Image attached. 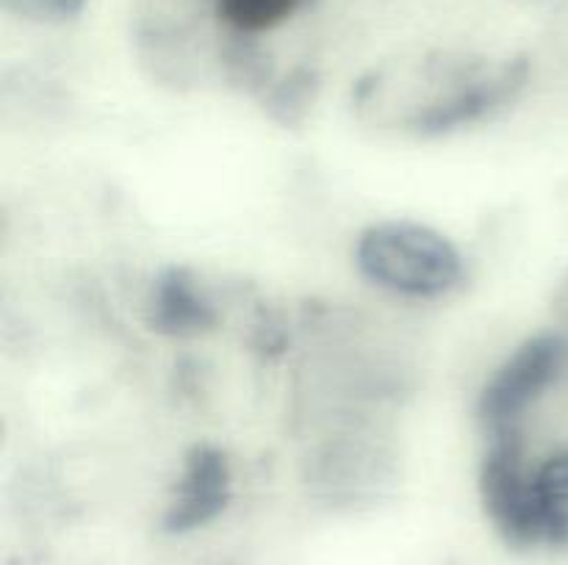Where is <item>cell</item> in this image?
Here are the masks:
<instances>
[{
  "label": "cell",
  "mask_w": 568,
  "mask_h": 565,
  "mask_svg": "<svg viewBox=\"0 0 568 565\" xmlns=\"http://www.w3.org/2000/svg\"><path fill=\"white\" fill-rule=\"evenodd\" d=\"M355 264L366 280L410 299L447 297L466 277L460 249L442 230L410 219L366 227L355 244Z\"/></svg>",
  "instance_id": "obj_1"
},
{
  "label": "cell",
  "mask_w": 568,
  "mask_h": 565,
  "mask_svg": "<svg viewBox=\"0 0 568 565\" xmlns=\"http://www.w3.org/2000/svg\"><path fill=\"white\" fill-rule=\"evenodd\" d=\"M442 92L405 116V131L422 138L444 136L458 127L475 125L503 111L525 92L530 81V61L525 55L491 64L483 59L433 61Z\"/></svg>",
  "instance_id": "obj_2"
},
{
  "label": "cell",
  "mask_w": 568,
  "mask_h": 565,
  "mask_svg": "<svg viewBox=\"0 0 568 565\" xmlns=\"http://www.w3.org/2000/svg\"><path fill=\"white\" fill-rule=\"evenodd\" d=\"M480 499L488 521L508 546H544L536 471L527 469L519 430L488 435V449L480 463Z\"/></svg>",
  "instance_id": "obj_3"
},
{
  "label": "cell",
  "mask_w": 568,
  "mask_h": 565,
  "mask_svg": "<svg viewBox=\"0 0 568 565\" xmlns=\"http://www.w3.org/2000/svg\"><path fill=\"white\" fill-rule=\"evenodd\" d=\"M568 366V341L558 332L527 338L483 386L477 399V419L494 432L519 430L527 410L560 380Z\"/></svg>",
  "instance_id": "obj_4"
},
{
  "label": "cell",
  "mask_w": 568,
  "mask_h": 565,
  "mask_svg": "<svg viewBox=\"0 0 568 565\" xmlns=\"http://www.w3.org/2000/svg\"><path fill=\"white\" fill-rule=\"evenodd\" d=\"M233 499L231 460L214 443H197L183 458L181 476L161 515V530L170 535H186L211 524L227 510Z\"/></svg>",
  "instance_id": "obj_5"
},
{
  "label": "cell",
  "mask_w": 568,
  "mask_h": 565,
  "mask_svg": "<svg viewBox=\"0 0 568 565\" xmlns=\"http://www.w3.org/2000/svg\"><path fill=\"white\" fill-rule=\"evenodd\" d=\"M144 321L159 336L194 338L214 330L220 314L186 266H166L150 286Z\"/></svg>",
  "instance_id": "obj_6"
},
{
  "label": "cell",
  "mask_w": 568,
  "mask_h": 565,
  "mask_svg": "<svg viewBox=\"0 0 568 565\" xmlns=\"http://www.w3.org/2000/svg\"><path fill=\"white\" fill-rule=\"evenodd\" d=\"M538 518H541L544 546H568V449L552 454L536 469Z\"/></svg>",
  "instance_id": "obj_7"
},
{
  "label": "cell",
  "mask_w": 568,
  "mask_h": 565,
  "mask_svg": "<svg viewBox=\"0 0 568 565\" xmlns=\"http://www.w3.org/2000/svg\"><path fill=\"white\" fill-rule=\"evenodd\" d=\"M214 14L233 37L255 39L292 20L311 0H211Z\"/></svg>",
  "instance_id": "obj_8"
},
{
  "label": "cell",
  "mask_w": 568,
  "mask_h": 565,
  "mask_svg": "<svg viewBox=\"0 0 568 565\" xmlns=\"http://www.w3.org/2000/svg\"><path fill=\"white\" fill-rule=\"evenodd\" d=\"M316 92H320V78H316V72L308 70V66H300L286 81L275 83L264 94V109L281 125L297 127L308 116Z\"/></svg>",
  "instance_id": "obj_9"
},
{
  "label": "cell",
  "mask_w": 568,
  "mask_h": 565,
  "mask_svg": "<svg viewBox=\"0 0 568 565\" xmlns=\"http://www.w3.org/2000/svg\"><path fill=\"white\" fill-rule=\"evenodd\" d=\"M0 6L17 20L37 22V25H64L87 9V0H0Z\"/></svg>",
  "instance_id": "obj_10"
}]
</instances>
